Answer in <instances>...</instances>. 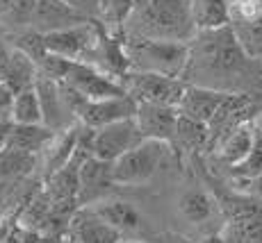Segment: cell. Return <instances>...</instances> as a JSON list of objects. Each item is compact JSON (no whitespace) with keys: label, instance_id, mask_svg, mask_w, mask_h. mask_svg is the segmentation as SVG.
I'll return each mask as SVG.
<instances>
[{"label":"cell","instance_id":"cell-13","mask_svg":"<svg viewBox=\"0 0 262 243\" xmlns=\"http://www.w3.org/2000/svg\"><path fill=\"white\" fill-rule=\"evenodd\" d=\"M255 139H258V134H255V130H253V120L242 123L235 130H230V132L219 141V157H221V161H224V164H228V166L239 164V161L244 159L251 150H253Z\"/></svg>","mask_w":262,"mask_h":243},{"label":"cell","instance_id":"cell-25","mask_svg":"<svg viewBox=\"0 0 262 243\" xmlns=\"http://www.w3.org/2000/svg\"><path fill=\"white\" fill-rule=\"evenodd\" d=\"M16 93L7 82H0V120H12V107Z\"/></svg>","mask_w":262,"mask_h":243},{"label":"cell","instance_id":"cell-18","mask_svg":"<svg viewBox=\"0 0 262 243\" xmlns=\"http://www.w3.org/2000/svg\"><path fill=\"white\" fill-rule=\"evenodd\" d=\"M178 209H180V214H183L189 223L199 225V223H205V221H210L214 216L216 202L210 198L205 191L191 189V191H185V193L180 196Z\"/></svg>","mask_w":262,"mask_h":243},{"label":"cell","instance_id":"cell-20","mask_svg":"<svg viewBox=\"0 0 262 243\" xmlns=\"http://www.w3.org/2000/svg\"><path fill=\"white\" fill-rule=\"evenodd\" d=\"M230 25L244 53L253 59H262V14L253 21H239Z\"/></svg>","mask_w":262,"mask_h":243},{"label":"cell","instance_id":"cell-6","mask_svg":"<svg viewBox=\"0 0 262 243\" xmlns=\"http://www.w3.org/2000/svg\"><path fill=\"white\" fill-rule=\"evenodd\" d=\"M57 82H64L67 87L75 89L89 100L100 98H117V95H128L123 82L119 75H112L107 70L98 68L96 64L89 62H73L67 59L64 64V73Z\"/></svg>","mask_w":262,"mask_h":243},{"label":"cell","instance_id":"cell-27","mask_svg":"<svg viewBox=\"0 0 262 243\" xmlns=\"http://www.w3.org/2000/svg\"><path fill=\"white\" fill-rule=\"evenodd\" d=\"M251 184H253V191H255V196H258V198L262 200V173L255 177L253 182H251Z\"/></svg>","mask_w":262,"mask_h":243},{"label":"cell","instance_id":"cell-2","mask_svg":"<svg viewBox=\"0 0 262 243\" xmlns=\"http://www.w3.org/2000/svg\"><path fill=\"white\" fill-rule=\"evenodd\" d=\"M123 50L125 57H128L130 70H150V73H164L183 80L191 57V43L133 37V34L125 32H123Z\"/></svg>","mask_w":262,"mask_h":243},{"label":"cell","instance_id":"cell-16","mask_svg":"<svg viewBox=\"0 0 262 243\" xmlns=\"http://www.w3.org/2000/svg\"><path fill=\"white\" fill-rule=\"evenodd\" d=\"M191 5H194V21L199 32L230 25L228 0H191Z\"/></svg>","mask_w":262,"mask_h":243},{"label":"cell","instance_id":"cell-10","mask_svg":"<svg viewBox=\"0 0 262 243\" xmlns=\"http://www.w3.org/2000/svg\"><path fill=\"white\" fill-rule=\"evenodd\" d=\"M228 93L230 91L224 89L203 87V84H187V91H185L183 100H180L178 111L191 120L210 125Z\"/></svg>","mask_w":262,"mask_h":243},{"label":"cell","instance_id":"cell-24","mask_svg":"<svg viewBox=\"0 0 262 243\" xmlns=\"http://www.w3.org/2000/svg\"><path fill=\"white\" fill-rule=\"evenodd\" d=\"M230 23L253 21L262 14V0H228Z\"/></svg>","mask_w":262,"mask_h":243},{"label":"cell","instance_id":"cell-8","mask_svg":"<svg viewBox=\"0 0 262 243\" xmlns=\"http://www.w3.org/2000/svg\"><path fill=\"white\" fill-rule=\"evenodd\" d=\"M87 21H92L89 14L80 12L78 7H73L67 0H37L30 25H32V30L46 34V32H53V30L73 28V25L87 23Z\"/></svg>","mask_w":262,"mask_h":243},{"label":"cell","instance_id":"cell-17","mask_svg":"<svg viewBox=\"0 0 262 243\" xmlns=\"http://www.w3.org/2000/svg\"><path fill=\"white\" fill-rule=\"evenodd\" d=\"M12 123H23V125L43 123L41 98H39V91H37L34 84L16 93V98H14V107H12Z\"/></svg>","mask_w":262,"mask_h":243},{"label":"cell","instance_id":"cell-22","mask_svg":"<svg viewBox=\"0 0 262 243\" xmlns=\"http://www.w3.org/2000/svg\"><path fill=\"white\" fill-rule=\"evenodd\" d=\"M144 0H100L98 3V14L110 25L112 30H123L125 21L130 18V14L142 5Z\"/></svg>","mask_w":262,"mask_h":243},{"label":"cell","instance_id":"cell-4","mask_svg":"<svg viewBox=\"0 0 262 243\" xmlns=\"http://www.w3.org/2000/svg\"><path fill=\"white\" fill-rule=\"evenodd\" d=\"M100 41H103V28L96 21H87L64 30H53V32L43 34V45L50 55L89 64H94V57H98Z\"/></svg>","mask_w":262,"mask_h":243},{"label":"cell","instance_id":"cell-1","mask_svg":"<svg viewBox=\"0 0 262 243\" xmlns=\"http://www.w3.org/2000/svg\"><path fill=\"white\" fill-rule=\"evenodd\" d=\"M125 34L191 43L199 34L191 0H144L123 25Z\"/></svg>","mask_w":262,"mask_h":243},{"label":"cell","instance_id":"cell-15","mask_svg":"<svg viewBox=\"0 0 262 243\" xmlns=\"http://www.w3.org/2000/svg\"><path fill=\"white\" fill-rule=\"evenodd\" d=\"M94 211L103 221H107L112 227H117L121 234H123V232H137V230H142V225H144V216L137 211V207L125 200L100 202L98 207H94Z\"/></svg>","mask_w":262,"mask_h":243},{"label":"cell","instance_id":"cell-29","mask_svg":"<svg viewBox=\"0 0 262 243\" xmlns=\"http://www.w3.org/2000/svg\"><path fill=\"white\" fill-rule=\"evenodd\" d=\"M12 3H14V0H0V14H3L5 9H7L9 5H12Z\"/></svg>","mask_w":262,"mask_h":243},{"label":"cell","instance_id":"cell-14","mask_svg":"<svg viewBox=\"0 0 262 243\" xmlns=\"http://www.w3.org/2000/svg\"><path fill=\"white\" fill-rule=\"evenodd\" d=\"M53 139H55V130L48 128L46 123H39V125L12 123L7 145L37 155V153H41V150H46Z\"/></svg>","mask_w":262,"mask_h":243},{"label":"cell","instance_id":"cell-21","mask_svg":"<svg viewBox=\"0 0 262 243\" xmlns=\"http://www.w3.org/2000/svg\"><path fill=\"white\" fill-rule=\"evenodd\" d=\"M176 141L185 145L189 150H201L210 143V125L191 120L187 116L180 114L178 118V130H176Z\"/></svg>","mask_w":262,"mask_h":243},{"label":"cell","instance_id":"cell-3","mask_svg":"<svg viewBox=\"0 0 262 243\" xmlns=\"http://www.w3.org/2000/svg\"><path fill=\"white\" fill-rule=\"evenodd\" d=\"M169 153H171L169 141L144 139L133 150H128L125 155H121L119 159L112 161L114 184L137 186L148 182L160 171V166L167 161Z\"/></svg>","mask_w":262,"mask_h":243},{"label":"cell","instance_id":"cell-26","mask_svg":"<svg viewBox=\"0 0 262 243\" xmlns=\"http://www.w3.org/2000/svg\"><path fill=\"white\" fill-rule=\"evenodd\" d=\"M9 62H12V48H7L5 41L0 39V82H5V78H7Z\"/></svg>","mask_w":262,"mask_h":243},{"label":"cell","instance_id":"cell-12","mask_svg":"<svg viewBox=\"0 0 262 243\" xmlns=\"http://www.w3.org/2000/svg\"><path fill=\"white\" fill-rule=\"evenodd\" d=\"M69 236L78 243H119L121 232L103 221L94 209H78L69 216Z\"/></svg>","mask_w":262,"mask_h":243},{"label":"cell","instance_id":"cell-28","mask_svg":"<svg viewBox=\"0 0 262 243\" xmlns=\"http://www.w3.org/2000/svg\"><path fill=\"white\" fill-rule=\"evenodd\" d=\"M201 243H226V239L221 234H210V236H205Z\"/></svg>","mask_w":262,"mask_h":243},{"label":"cell","instance_id":"cell-19","mask_svg":"<svg viewBox=\"0 0 262 243\" xmlns=\"http://www.w3.org/2000/svg\"><path fill=\"white\" fill-rule=\"evenodd\" d=\"M37 166V155L25 153V150L5 145L0 150V180H18V177L28 175Z\"/></svg>","mask_w":262,"mask_h":243},{"label":"cell","instance_id":"cell-30","mask_svg":"<svg viewBox=\"0 0 262 243\" xmlns=\"http://www.w3.org/2000/svg\"><path fill=\"white\" fill-rule=\"evenodd\" d=\"M119 243H142V241H123V239H121Z\"/></svg>","mask_w":262,"mask_h":243},{"label":"cell","instance_id":"cell-5","mask_svg":"<svg viewBox=\"0 0 262 243\" xmlns=\"http://www.w3.org/2000/svg\"><path fill=\"white\" fill-rule=\"evenodd\" d=\"M121 82L137 103H158L169 107H178L187 91V82L183 78L150 70H128L121 75Z\"/></svg>","mask_w":262,"mask_h":243},{"label":"cell","instance_id":"cell-9","mask_svg":"<svg viewBox=\"0 0 262 243\" xmlns=\"http://www.w3.org/2000/svg\"><path fill=\"white\" fill-rule=\"evenodd\" d=\"M180 111L178 107L158 103H139L135 120L146 139H160V141H176V130H178Z\"/></svg>","mask_w":262,"mask_h":243},{"label":"cell","instance_id":"cell-7","mask_svg":"<svg viewBox=\"0 0 262 243\" xmlns=\"http://www.w3.org/2000/svg\"><path fill=\"white\" fill-rule=\"evenodd\" d=\"M146 136L139 130L135 118H123L117 123H110L105 128L94 130L92 134V155L105 161H114L137 143H142Z\"/></svg>","mask_w":262,"mask_h":243},{"label":"cell","instance_id":"cell-11","mask_svg":"<svg viewBox=\"0 0 262 243\" xmlns=\"http://www.w3.org/2000/svg\"><path fill=\"white\" fill-rule=\"evenodd\" d=\"M114 184L112 175V161L98 159L96 155H89L80 166V207L92 205L100 200Z\"/></svg>","mask_w":262,"mask_h":243},{"label":"cell","instance_id":"cell-23","mask_svg":"<svg viewBox=\"0 0 262 243\" xmlns=\"http://www.w3.org/2000/svg\"><path fill=\"white\" fill-rule=\"evenodd\" d=\"M233 168V177L235 180H244V182H253L255 177L262 173V136L255 139V145L239 164L230 166Z\"/></svg>","mask_w":262,"mask_h":243}]
</instances>
